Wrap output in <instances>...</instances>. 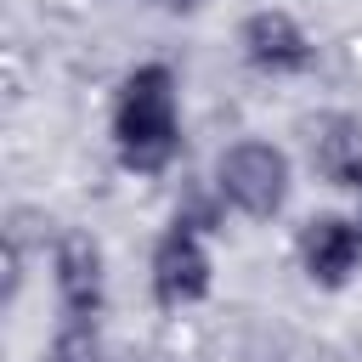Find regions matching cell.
<instances>
[{
    "mask_svg": "<svg viewBox=\"0 0 362 362\" xmlns=\"http://www.w3.org/2000/svg\"><path fill=\"white\" fill-rule=\"evenodd\" d=\"M45 277H51V300L57 317L74 322H102L107 317V249L96 232L85 226H57L45 243Z\"/></svg>",
    "mask_w": 362,
    "mask_h": 362,
    "instance_id": "277c9868",
    "label": "cell"
},
{
    "mask_svg": "<svg viewBox=\"0 0 362 362\" xmlns=\"http://www.w3.org/2000/svg\"><path fill=\"white\" fill-rule=\"evenodd\" d=\"M107 147L124 175L158 181L187 153V107H181V74L164 57H141L113 79L107 96Z\"/></svg>",
    "mask_w": 362,
    "mask_h": 362,
    "instance_id": "6da1fadb",
    "label": "cell"
},
{
    "mask_svg": "<svg viewBox=\"0 0 362 362\" xmlns=\"http://www.w3.org/2000/svg\"><path fill=\"white\" fill-rule=\"evenodd\" d=\"M209 192L221 198L226 215L238 221H255V226H272L288 215L294 204V187H300V164L283 141L272 136H232L215 147L209 158Z\"/></svg>",
    "mask_w": 362,
    "mask_h": 362,
    "instance_id": "7a4b0ae2",
    "label": "cell"
},
{
    "mask_svg": "<svg viewBox=\"0 0 362 362\" xmlns=\"http://www.w3.org/2000/svg\"><path fill=\"white\" fill-rule=\"evenodd\" d=\"M351 215H356V221H362V192H356V198H351Z\"/></svg>",
    "mask_w": 362,
    "mask_h": 362,
    "instance_id": "30bf717a",
    "label": "cell"
},
{
    "mask_svg": "<svg viewBox=\"0 0 362 362\" xmlns=\"http://www.w3.org/2000/svg\"><path fill=\"white\" fill-rule=\"evenodd\" d=\"M305 170L334 192H362V113L322 107L305 119Z\"/></svg>",
    "mask_w": 362,
    "mask_h": 362,
    "instance_id": "52a82bcc",
    "label": "cell"
},
{
    "mask_svg": "<svg viewBox=\"0 0 362 362\" xmlns=\"http://www.w3.org/2000/svg\"><path fill=\"white\" fill-rule=\"evenodd\" d=\"M288 255L311 288L339 294L362 277V221L351 209H311V215H300Z\"/></svg>",
    "mask_w": 362,
    "mask_h": 362,
    "instance_id": "8992f818",
    "label": "cell"
},
{
    "mask_svg": "<svg viewBox=\"0 0 362 362\" xmlns=\"http://www.w3.org/2000/svg\"><path fill=\"white\" fill-rule=\"evenodd\" d=\"M238 62L260 79H305L317 68V34L288 6H255L232 28Z\"/></svg>",
    "mask_w": 362,
    "mask_h": 362,
    "instance_id": "5b68a950",
    "label": "cell"
},
{
    "mask_svg": "<svg viewBox=\"0 0 362 362\" xmlns=\"http://www.w3.org/2000/svg\"><path fill=\"white\" fill-rule=\"evenodd\" d=\"M153 11H164V17H198L209 0H147Z\"/></svg>",
    "mask_w": 362,
    "mask_h": 362,
    "instance_id": "9c48e42d",
    "label": "cell"
},
{
    "mask_svg": "<svg viewBox=\"0 0 362 362\" xmlns=\"http://www.w3.org/2000/svg\"><path fill=\"white\" fill-rule=\"evenodd\" d=\"M40 362H113L107 351V334L102 322H74V317H57L45 345H40Z\"/></svg>",
    "mask_w": 362,
    "mask_h": 362,
    "instance_id": "ba28073f",
    "label": "cell"
},
{
    "mask_svg": "<svg viewBox=\"0 0 362 362\" xmlns=\"http://www.w3.org/2000/svg\"><path fill=\"white\" fill-rule=\"evenodd\" d=\"M215 294V226L175 209L147 243V300L170 317L198 311Z\"/></svg>",
    "mask_w": 362,
    "mask_h": 362,
    "instance_id": "3957f363",
    "label": "cell"
}]
</instances>
